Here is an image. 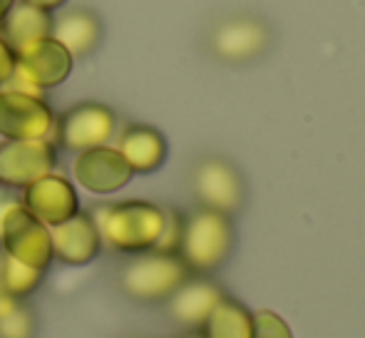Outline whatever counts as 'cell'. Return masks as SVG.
Here are the masks:
<instances>
[{
  "instance_id": "1",
  "label": "cell",
  "mask_w": 365,
  "mask_h": 338,
  "mask_svg": "<svg viewBox=\"0 0 365 338\" xmlns=\"http://www.w3.org/2000/svg\"><path fill=\"white\" fill-rule=\"evenodd\" d=\"M102 244L120 254H145L157 247L167 222V209L147 199H125L92 212Z\"/></svg>"
},
{
  "instance_id": "2",
  "label": "cell",
  "mask_w": 365,
  "mask_h": 338,
  "mask_svg": "<svg viewBox=\"0 0 365 338\" xmlns=\"http://www.w3.org/2000/svg\"><path fill=\"white\" fill-rule=\"evenodd\" d=\"M231 252H234L231 217L204 207L184 217L182 242H179L177 254L192 274H212L229 259Z\"/></svg>"
},
{
  "instance_id": "3",
  "label": "cell",
  "mask_w": 365,
  "mask_h": 338,
  "mask_svg": "<svg viewBox=\"0 0 365 338\" xmlns=\"http://www.w3.org/2000/svg\"><path fill=\"white\" fill-rule=\"evenodd\" d=\"M274 30L269 20L256 13H234L209 28L207 50L214 60L226 65H246L269 53Z\"/></svg>"
},
{
  "instance_id": "4",
  "label": "cell",
  "mask_w": 365,
  "mask_h": 338,
  "mask_svg": "<svg viewBox=\"0 0 365 338\" xmlns=\"http://www.w3.org/2000/svg\"><path fill=\"white\" fill-rule=\"evenodd\" d=\"M192 276L179 254L167 252H145L137 254L132 261H127L120 271V289L130 299L157 304L167 301L184 281Z\"/></svg>"
},
{
  "instance_id": "5",
  "label": "cell",
  "mask_w": 365,
  "mask_h": 338,
  "mask_svg": "<svg viewBox=\"0 0 365 338\" xmlns=\"http://www.w3.org/2000/svg\"><path fill=\"white\" fill-rule=\"evenodd\" d=\"M15 58H18V68H15L13 80L5 87L38 97H43L45 90L63 85L70 78L75 65L70 50L60 40H55L53 35L33 40L30 45L20 48Z\"/></svg>"
},
{
  "instance_id": "6",
  "label": "cell",
  "mask_w": 365,
  "mask_h": 338,
  "mask_svg": "<svg viewBox=\"0 0 365 338\" xmlns=\"http://www.w3.org/2000/svg\"><path fill=\"white\" fill-rule=\"evenodd\" d=\"M0 242L8 256L45 271L53 261V242L50 227H45L35 214L23 207V202H13L3 209L0 217Z\"/></svg>"
},
{
  "instance_id": "7",
  "label": "cell",
  "mask_w": 365,
  "mask_h": 338,
  "mask_svg": "<svg viewBox=\"0 0 365 338\" xmlns=\"http://www.w3.org/2000/svg\"><path fill=\"white\" fill-rule=\"evenodd\" d=\"M117 127V117L102 102H77L60 117H55L53 127V145H60L68 152L92 150L102 147L112 140Z\"/></svg>"
},
{
  "instance_id": "8",
  "label": "cell",
  "mask_w": 365,
  "mask_h": 338,
  "mask_svg": "<svg viewBox=\"0 0 365 338\" xmlns=\"http://www.w3.org/2000/svg\"><path fill=\"white\" fill-rule=\"evenodd\" d=\"M192 192L204 209L236 214L246 202V184L241 172L224 157H204L194 165Z\"/></svg>"
},
{
  "instance_id": "9",
  "label": "cell",
  "mask_w": 365,
  "mask_h": 338,
  "mask_svg": "<svg viewBox=\"0 0 365 338\" xmlns=\"http://www.w3.org/2000/svg\"><path fill=\"white\" fill-rule=\"evenodd\" d=\"M55 112L38 95L0 87V137L3 140H50Z\"/></svg>"
},
{
  "instance_id": "10",
  "label": "cell",
  "mask_w": 365,
  "mask_h": 338,
  "mask_svg": "<svg viewBox=\"0 0 365 338\" xmlns=\"http://www.w3.org/2000/svg\"><path fill=\"white\" fill-rule=\"evenodd\" d=\"M58 147L53 140H5L0 142V184L25 189L35 179L55 172Z\"/></svg>"
},
{
  "instance_id": "11",
  "label": "cell",
  "mask_w": 365,
  "mask_h": 338,
  "mask_svg": "<svg viewBox=\"0 0 365 338\" xmlns=\"http://www.w3.org/2000/svg\"><path fill=\"white\" fill-rule=\"evenodd\" d=\"M73 177L85 192L90 194H115L132 182L135 172L127 165L117 147L102 145L85 150L75 157Z\"/></svg>"
},
{
  "instance_id": "12",
  "label": "cell",
  "mask_w": 365,
  "mask_h": 338,
  "mask_svg": "<svg viewBox=\"0 0 365 338\" xmlns=\"http://www.w3.org/2000/svg\"><path fill=\"white\" fill-rule=\"evenodd\" d=\"M23 207L45 227H58L80 212V197L68 177L50 172L23 189Z\"/></svg>"
},
{
  "instance_id": "13",
  "label": "cell",
  "mask_w": 365,
  "mask_h": 338,
  "mask_svg": "<svg viewBox=\"0 0 365 338\" xmlns=\"http://www.w3.org/2000/svg\"><path fill=\"white\" fill-rule=\"evenodd\" d=\"M53 259H60L68 266H85L97 259L102 249V237L92 214L77 212L73 219L50 227Z\"/></svg>"
},
{
  "instance_id": "14",
  "label": "cell",
  "mask_w": 365,
  "mask_h": 338,
  "mask_svg": "<svg viewBox=\"0 0 365 338\" xmlns=\"http://www.w3.org/2000/svg\"><path fill=\"white\" fill-rule=\"evenodd\" d=\"M224 299V291L207 276H189L172 296H169V316L187 331H202L209 314Z\"/></svg>"
},
{
  "instance_id": "15",
  "label": "cell",
  "mask_w": 365,
  "mask_h": 338,
  "mask_svg": "<svg viewBox=\"0 0 365 338\" xmlns=\"http://www.w3.org/2000/svg\"><path fill=\"white\" fill-rule=\"evenodd\" d=\"M117 150L135 174H152L167 162V137L149 125H130L122 130Z\"/></svg>"
},
{
  "instance_id": "16",
  "label": "cell",
  "mask_w": 365,
  "mask_h": 338,
  "mask_svg": "<svg viewBox=\"0 0 365 338\" xmlns=\"http://www.w3.org/2000/svg\"><path fill=\"white\" fill-rule=\"evenodd\" d=\"M53 38L70 50L73 58L90 55L102 40V20L87 8L65 10L60 18H53Z\"/></svg>"
},
{
  "instance_id": "17",
  "label": "cell",
  "mask_w": 365,
  "mask_h": 338,
  "mask_svg": "<svg viewBox=\"0 0 365 338\" xmlns=\"http://www.w3.org/2000/svg\"><path fill=\"white\" fill-rule=\"evenodd\" d=\"M0 35L18 53L20 48L30 45L33 40L53 35V13H45V10L18 0L0 23Z\"/></svg>"
},
{
  "instance_id": "18",
  "label": "cell",
  "mask_w": 365,
  "mask_h": 338,
  "mask_svg": "<svg viewBox=\"0 0 365 338\" xmlns=\"http://www.w3.org/2000/svg\"><path fill=\"white\" fill-rule=\"evenodd\" d=\"M204 338H254V314L236 299H224L202 326Z\"/></svg>"
},
{
  "instance_id": "19",
  "label": "cell",
  "mask_w": 365,
  "mask_h": 338,
  "mask_svg": "<svg viewBox=\"0 0 365 338\" xmlns=\"http://www.w3.org/2000/svg\"><path fill=\"white\" fill-rule=\"evenodd\" d=\"M45 271L33 269V266L23 264V261L13 259V256L3 254L0 259V286L13 301H23L43 284Z\"/></svg>"
},
{
  "instance_id": "20",
  "label": "cell",
  "mask_w": 365,
  "mask_h": 338,
  "mask_svg": "<svg viewBox=\"0 0 365 338\" xmlns=\"http://www.w3.org/2000/svg\"><path fill=\"white\" fill-rule=\"evenodd\" d=\"M35 331H38V321L33 311L20 301L8 314L0 316V338H35Z\"/></svg>"
},
{
  "instance_id": "21",
  "label": "cell",
  "mask_w": 365,
  "mask_h": 338,
  "mask_svg": "<svg viewBox=\"0 0 365 338\" xmlns=\"http://www.w3.org/2000/svg\"><path fill=\"white\" fill-rule=\"evenodd\" d=\"M254 338H293L291 326L276 311H256Z\"/></svg>"
},
{
  "instance_id": "22",
  "label": "cell",
  "mask_w": 365,
  "mask_h": 338,
  "mask_svg": "<svg viewBox=\"0 0 365 338\" xmlns=\"http://www.w3.org/2000/svg\"><path fill=\"white\" fill-rule=\"evenodd\" d=\"M182 229H184V217L177 209H167V222H164V232L159 237L154 252H167V254H177L179 242H182Z\"/></svg>"
},
{
  "instance_id": "23",
  "label": "cell",
  "mask_w": 365,
  "mask_h": 338,
  "mask_svg": "<svg viewBox=\"0 0 365 338\" xmlns=\"http://www.w3.org/2000/svg\"><path fill=\"white\" fill-rule=\"evenodd\" d=\"M15 68H18V58H15V50L10 48L8 40L0 35V87H5L13 80Z\"/></svg>"
},
{
  "instance_id": "24",
  "label": "cell",
  "mask_w": 365,
  "mask_h": 338,
  "mask_svg": "<svg viewBox=\"0 0 365 338\" xmlns=\"http://www.w3.org/2000/svg\"><path fill=\"white\" fill-rule=\"evenodd\" d=\"M20 3H28V5H33V8L45 10V13H55V10L63 8L68 0H20Z\"/></svg>"
},
{
  "instance_id": "25",
  "label": "cell",
  "mask_w": 365,
  "mask_h": 338,
  "mask_svg": "<svg viewBox=\"0 0 365 338\" xmlns=\"http://www.w3.org/2000/svg\"><path fill=\"white\" fill-rule=\"evenodd\" d=\"M15 304H18V301H13V299H10V296L3 291V286H0V316H5V314H8V311L13 309Z\"/></svg>"
},
{
  "instance_id": "26",
  "label": "cell",
  "mask_w": 365,
  "mask_h": 338,
  "mask_svg": "<svg viewBox=\"0 0 365 338\" xmlns=\"http://www.w3.org/2000/svg\"><path fill=\"white\" fill-rule=\"evenodd\" d=\"M18 3V0H0V23H3V18L10 13V8Z\"/></svg>"
},
{
  "instance_id": "27",
  "label": "cell",
  "mask_w": 365,
  "mask_h": 338,
  "mask_svg": "<svg viewBox=\"0 0 365 338\" xmlns=\"http://www.w3.org/2000/svg\"><path fill=\"white\" fill-rule=\"evenodd\" d=\"M177 338H204V334H202V331H187V334H182Z\"/></svg>"
}]
</instances>
